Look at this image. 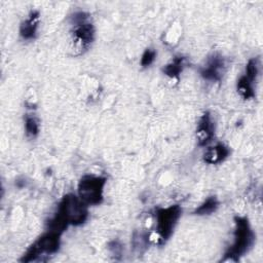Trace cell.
<instances>
[{"label": "cell", "instance_id": "1", "mask_svg": "<svg viewBox=\"0 0 263 263\" xmlns=\"http://www.w3.org/2000/svg\"><path fill=\"white\" fill-rule=\"evenodd\" d=\"M234 242L226 252L223 261H237L240 256L246 254L253 246L255 235L250 223L245 217H235Z\"/></svg>", "mask_w": 263, "mask_h": 263}, {"label": "cell", "instance_id": "2", "mask_svg": "<svg viewBox=\"0 0 263 263\" xmlns=\"http://www.w3.org/2000/svg\"><path fill=\"white\" fill-rule=\"evenodd\" d=\"M72 23L74 25L72 30L73 50L75 54H81L93 41L95 28L92 24L88 22V14L82 11L73 14Z\"/></svg>", "mask_w": 263, "mask_h": 263}, {"label": "cell", "instance_id": "3", "mask_svg": "<svg viewBox=\"0 0 263 263\" xmlns=\"http://www.w3.org/2000/svg\"><path fill=\"white\" fill-rule=\"evenodd\" d=\"M57 215H59L68 225L78 226L84 223L87 219V204L83 202L79 196L69 193L60 201Z\"/></svg>", "mask_w": 263, "mask_h": 263}, {"label": "cell", "instance_id": "4", "mask_svg": "<svg viewBox=\"0 0 263 263\" xmlns=\"http://www.w3.org/2000/svg\"><path fill=\"white\" fill-rule=\"evenodd\" d=\"M106 184V178L84 175L78 183V196L87 205L99 204L103 201V191Z\"/></svg>", "mask_w": 263, "mask_h": 263}, {"label": "cell", "instance_id": "5", "mask_svg": "<svg viewBox=\"0 0 263 263\" xmlns=\"http://www.w3.org/2000/svg\"><path fill=\"white\" fill-rule=\"evenodd\" d=\"M60 233L50 231L39 237L26 252L21 262H32L40 260L41 256L55 253L60 248Z\"/></svg>", "mask_w": 263, "mask_h": 263}, {"label": "cell", "instance_id": "6", "mask_svg": "<svg viewBox=\"0 0 263 263\" xmlns=\"http://www.w3.org/2000/svg\"><path fill=\"white\" fill-rule=\"evenodd\" d=\"M181 213L182 210L178 204L171 205L168 208H158L155 210L156 232L162 242L168 239L172 235Z\"/></svg>", "mask_w": 263, "mask_h": 263}, {"label": "cell", "instance_id": "7", "mask_svg": "<svg viewBox=\"0 0 263 263\" xmlns=\"http://www.w3.org/2000/svg\"><path fill=\"white\" fill-rule=\"evenodd\" d=\"M224 68V59L220 54L214 53L208 59L205 66L200 69V75L205 80L219 81L223 76Z\"/></svg>", "mask_w": 263, "mask_h": 263}, {"label": "cell", "instance_id": "8", "mask_svg": "<svg viewBox=\"0 0 263 263\" xmlns=\"http://www.w3.org/2000/svg\"><path fill=\"white\" fill-rule=\"evenodd\" d=\"M214 137V124L209 112H205L199 118L196 127V139L199 146H204L211 142Z\"/></svg>", "mask_w": 263, "mask_h": 263}, {"label": "cell", "instance_id": "9", "mask_svg": "<svg viewBox=\"0 0 263 263\" xmlns=\"http://www.w3.org/2000/svg\"><path fill=\"white\" fill-rule=\"evenodd\" d=\"M40 20V13L38 10H32L28 17L20 26V35L23 39L29 40L36 36L38 25Z\"/></svg>", "mask_w": 263, "mask_h": 263}, {"label": "cell", "instance_id": "10", "mask_svg": "<svg viewBox=\"0 0 263 263\" xmlns=\"http://www.w3.org/2000/svg\"><path fill=\"white\" fill-rule=\"evenodd\" d=\"M229 155V149L223 144H217L214 147L209 148L203 154V160L210 164H216L222 162Z\"/></svg>", "mask_w": 263, "mask_h": 263}, {"label": "cell", "instance_id": "11", "mask_svg": "<svg viewBox=\"0 0 263 263\" xmlns=\"http://www.w3.org/2000/svg\"><path fill=\"white\" fill-rule=\"evenodd\" d=\"M186 66V58L184 57H176L171 63H168L163 69V73L171 78L179 77L180 73L183 71L184 67Z\"/></svg>", "mask_w": 263, "mask_h": 263}, {"label": "cell", "instance_id": "12", "mask_svg": "<svg viewBox=\"0 0 263 263\" xmlns=\"http://www.w3.org/2000/svg\"><path fill=\"white\" fill-rule=\"evenodd\" d=\"M236 88H237L238 93L245 100H249V99H252V98L255 97V92H254V88H253V82H251L245 75L241 76L238 79Z\"/></svg>", "mask_w": 263, "mask_h": 263}, {"label": "cell", "instance_id": "13", "mask_svg": "<svg viewBox=\"0 0 263 263\" xmlns=\"http://www.w3.org/2000/svg\"><path fill=\"white\" fill-rule=\"evenodd\" d=\"M219 206V201L216 196H210L208 197L194 212V215L202 216V215H210L214 213Z\"/></svg>", "mask_w": 263, "mask_h": 263}, {"label": "cell", "instance_id": "14", "mask_svg": "<svg viewBox=\"0 0 263 263\" xmlns=\"http://www.w3.org/2000/svg\"><path fill=\"white\" fill-rule=\"evenodd\" d=\"M25 130L28 137L34 138L39 134V122L34 116H26Z\"/></svg>", "mask_w": 263, "mask_h": 263}, {"label": "cell", "instance_id": "15", "mask_svg": "<svg viewBox=\"0 0 263 263\" xmlns=\"http://www.w3.org/2000/svg\"><path fill=\"white\" fill-rule=\"evenodd\" d=\"M259 73V64H258V59H251L246 67V73L245 76L251 81L254 82L256 80L257 76Z\"/></svg>", "mask_w": 263, "mask_h": 263}, {"label": "cell", "instance_id": "16", "mask_svg": "<svg viewBox=\"0 0 263 263\" xmlns=\"http://www.w3.org/2000/svg\"><path fill=\"white\" fill-rule=\"evenodd\" d=\"M156 58V51L152 48H147L144 53L142 54V58H141V65L143 67H148L150 66L154 60Z\"/></svg>", "mask_w": 263, "mask_h": 263}]
</instances>
